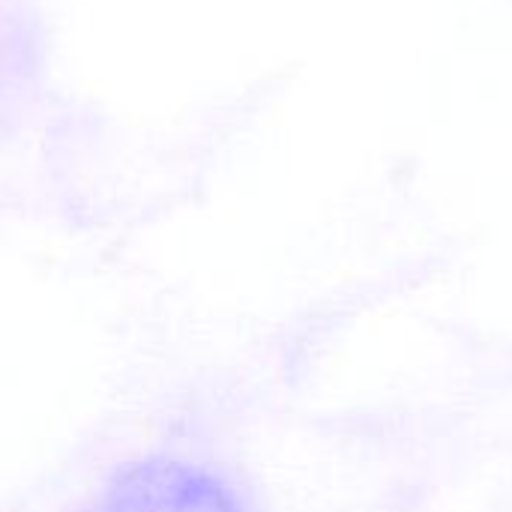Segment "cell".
Segmentation results:
<instances>
[{
  "mask_svg": "<svg viewBox=\"0 0 512 512\" xmlns=\"http://www.w3.org/2000/svg\"><path fill=\"white\" fill-rule=\"evenodd\" d=\"M105 512H243V507L210 474L174 462H147L117 477Z\"/></svg>",
  "mask_w": 512,
  "mask_h": 512,
  "instance_id": "1",
  "label": "cell"
}]
</instances>
